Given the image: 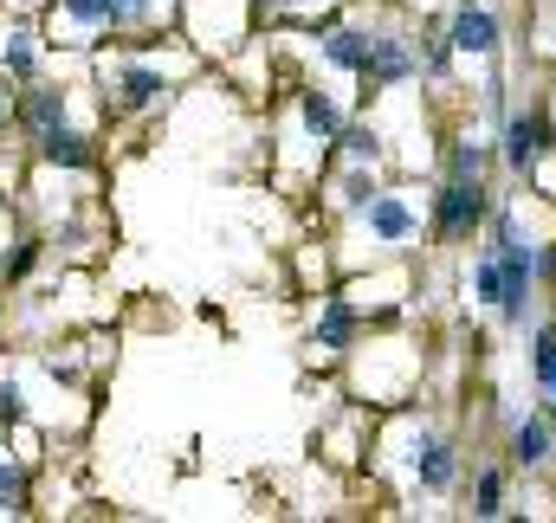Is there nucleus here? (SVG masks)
<instances>
[{"instance_id": "19", "label": "nucleus", "mask_w": 556, "mask_h": 523, "mask_svg": "<svg viewBox=\"0 0 556 523\" xmlns=\"http://www.w3.org/2000/svg\"><path fill=\"white\" fill-rule=\"evenodd\" d=\"M0 511H26V472L13 459H0Z\"/></svg>"}, {"instance_id": "13", "label": "nucleus", "mask_w": 556, "mask_h": 523, "mask_svg": "<svg viewBox=\"0 0 556 523\" xmlns=\"http://www.w3.org/2000/svg\"><path fill=\"white\" fill-rule=\"evenodd\" d=\"M20 124L39 136L52 130V124H65V91L59 85H39V91H26V104H20Z\"/></svg>"}, {"instance_id": "20", "label": "nucleus", "mask_w": 556, "mask_h": 523, "mask_svg": "<svg viewBox=\"0 0 556 523\" xmlns=\"http://www.w3.org/2000/svg\"><path fill=\"white\" fill-rule=\"evenodd\" d=\"M498 511H505V479L485 472V479H479V498H472V518H498Z\"/></svg>"}, {"instance_id": "24", "label": "nucleus", "mask_w": 556, "mask_h": 523, "mask_svg": "<svg viewBox=\"0 0 556 523\" xmlns=\"http://www.w3.org/2000/svg\"><path fill=\"white\" fill-rule=\"evenodd\" d=\"M26 413V394H20V382H0V426H13Z\"/></svg>"}, {"instance_id": "27", "label": "nucleus", "mask_w": 556, "mask_h": 523, "mask_svg": "<svg viewBox=\"0 0 556 523\" xmlns=\"http://www.w3.org/2000/svg\"><path fill=\"white\" fill-rule=\"evenodd\" d=\"M538 271H544V278H556V246H551V253H538Z\"/></svg>"}, {"instance_id": "5", "label": "nucleus", "mask_w": 556, "mask_h": 523, "mask_svg": "<svg viewBox=\"0 0 556 523\" xmlns=\"http://www.w3.org/2000/svg\"><path fill=\"white\" fill-rule=\"evenodd\" d=\"M111 91H117V111H155V104L168 98V85H162L155 65H124V72H111Z\"/></svg>"}, {"instance_id": "9", "label": "nucleus", "mask_w": 556, "mask_h": 523, "mask_svg": "<svg viewBox=\"0 0 556 523\" xmlns=\"http://www.w3.org/2000/svg\"><path fill=\"white\" fill-rule=\"evenodd\" d=\"M59 13H65L72 26H91V33H104V26H137L130 0H59Z\"/></svg>"}, {"instance_id": "2", "label": "nucleus", "mask_w": 556, "mask_h": 523, "mask_svg": "<svg viewBox=\"0 0 556 523\" xmlns=\"http://www.w3.org/2000/svg\"><path fill=\"white\" fill-rule=\"evenodd\" d=\"M408 459H415L420 492H453V479H459V459H453V446H446L440 433H420Z\"/></svg>"}, {"instance_id": "4", "label": "nucleus", "mask_w": 556, "mask_h": 523, "mask_svg": "<svg viewBox=\"0 0 556 523\" xmlns=\"http://www.w3.org/2000/svg\"><path fill=\"white\" fill-rule=\"evenodd\" d=\"M363 220H369V240H382V246L415 240V207H408L402 194H376V201L363 207Z\"/></svg>"}, {"instance_id": "16", "label": "nucleus", "mask_w": 556, "mask_h": 523, "mask_svg": "<svg viewBox=\"0 0 556 523\" xmlns=\"http://www.w3.org/2000/svg\"><path fill=\"white\" fill-rule=\"evenodd\" d=\"M376 194H382V188H376V175H369V168H350V175L337 181V201H343L350 214H363V207H369Z\"/></svg>"}, {"instance_id": "18", "label": "nucleus", "mask_w": 556, "mask_h": 523, "mask_svg": "<svg viewBox=\"0 0 556 523\" xmlns=\"http://www.w3.org/2000/svg\"><path fill=\"white\" fill-rule=\"evenodd\" d=\"M33 265H39V240H13V253H0V278H7V284H20Z\"/></svg>"}, {"instance_id": "1", "label": "nucleus", "mask_w": 556, "mask_h": 523, "mask_svg": "<svg viewBox=\"0 0 556 523\" xmlns=\"http://www.w3.org/2000/svg\"><path fill=\"white\" fill-rule=\"evenodd\" d=\"M485 214H492V194H485V181H466V175H453L440 188V201H433V227L446 240H472Z\"/></svg>"}, {"instance_id": "28", "label": "nucleus", "mask_w": 556, "mask_h": 523, "mask_svg": "<svg viewBox=\"0 0 556 523\" xmlns=\"http://www.w3.org/2000/svg\"><path fill=\"white\" fill-rule=\"evenodd\" d=\"M130 13H137V20H149V13H155V0H130Z\"/></svg>"}, {"instance_id": "10", "label": "nucleus", "mask_w": 556, "mask_h": 523, "mask_svg": "<svg viewBox=\"0 0 556 523\" xmlns=\"http://www.w3.org/2000/svg\"><path fill=\"white\" fill-rule=\"evenodd\" d=\"M0 72H7L13 85H26V78L39 72V46H33V26H26V20H13V26H7V46H0Z\"/></svg>"}, {"instance_id": "6", "label": "nucleus", "mask_w": 556, "mask_h": 523, "mask_svg": "<svg viewBox=\"0 0 556 523\" xmlns=\"http://www.w3.org/2000/svg\"><path fill=\"white\" fill-rule=\"evenodd\" d=\"M446 39H453L459 52H479V59H485V52H498V13H485V7H459Z\"/></svg>"}, {"instance_id": "11", "label": "nucleus", "mask_w": 556, "mask_h": 523, "mask_svg": "<svg viewBox=\"0 0 556 523\" xmlns=\"http://www.w3.org/2000/svg\"><path fill=\"white\" fill-rule=\"evenodd\" d=\"M415 72L408 59V39L402 33H376V59H369V85H402Z\"/></svg>"}, {"instance_id": "23", "label": "nucleus", "mask_w": 556, "mask_h": 523, "mask_svg": "<svg viewBox=\"0 0 556 523\" xmlns=\"http://www.w3.org/2000/svg\"><path fill=\"white\" fill-rule=\"evenodd\" d=\"M343 149H350L356 162H376V155H382V136L376 130H343Z\"/></svg>"}, {"instance_id": "15", "label": "nucleus", "mask_w": 556, "mask_h": 523, "mask_svg": "<svg viewBox=\"0 0 556 523\" xmlns=\"http://www.w3.org/2000/svg\"><path fill=\"white\" fill-rule=\"evenodd\" d=\"M511 459H518V465H544V459H551V426H544V420H518Z\"/></svg>"}, {"instance_id": "14", "label": "nucleus", "mask_w": 556, "mask_h": 523, "mask_svg": "<svg viewBox=\"0 0 556 523\" xmlns=\"http://www.w3.org/2000/svg\"><path fill=\"white\" fill-rule=\"evenodd\" d=\"M298 111H304V130L317 136V142L343 136V111H337V104H330L324 91H304V104H298Z\"/></svg>"}, {"instance_id": "17", "label": "nucleus", "mask_w": 556, "mask_h": 523, "mask_svg": "<svg viewBox=\"0 0 556 523\" xmlns=\"http://www.w3.org/2000/svg\"><path fill=\"white\" fill-rule=\"evenodd\" d=\"M472 291H479V304H498L505 297V265H498V253H485V259L472 265Z\"/></svg>"}, {"instance_id": "25", "label": "nucleus", "mask_w": 556, "mask_h": 523, "mask_svg": "<svg viewBox=\"0 0 556 523\" xmlns=\"http://www.w3.org/2000/svg\"><path fill=\"white\" fill-rule=\"evenodd\" d=\"M427 72H433V78L446 72V46H440V39H427Z\"/></svg>"}, {"instance_id": "21", "label": "nucleus", "mask_w": 556, "mask_h": 523, "mask_svg": "<svg viewBox=\"0 0 556 523\" xmlns=\"http://www.w3.org/2000/svg\"><path fill=\"white\" fill-rule=\"evenodd\" d=\"M538 382L556 394V330H538Z\"/></svg>"}, {"instance_id": "26", "label": "nucleus", "mask_w": 556, "mask_h": 523, "mask_svg": "<svg viewBox=\"0 0 556 523\" xmlns=\"http://www.w3.org/2000/svg\"><path fill=\"white\" fill-rule=\"evenodd\" d=\"M13 117H20V111H13V98H7V85H0V130H7Z\"/></svg>"}, {"instance_id": "7", "label": "nucleus", "mask_w": 556, "mask_h": 523, "mask_svg": "<svg viewBox=\"0 0 556 523\" xmlns=\"http://www.w3.org/2000/svg\"><path fill=\"white\" fill-rule=\"evenodd\" d=\"M324 59H330V65H343V72H356V78H369L376 33H363V26H337V33L324 39Z\"/></svg>"}, {"instance_id": "8", "label": "nucleus", "mask_w": 556, "mask_h": 523, "mask_svg": "<svg viewBox=\"0 0 556 523\" xmlns=\"http://www.w3.org/2000/svg\"><path fill=\"white\" fill-rule=\"evenodd\" d=\"M39 155H46L52 168H91V162H98V149H91V136H85V130H65V124H52V130H39Z\"/></svg>"}, {"instance_id": "3", "label": "nucleus", "mask_w": 556, "mask_h": 523, "mask_svg": "<svg viewBox=\"0 0 556 523\" xmlns=\"http://www.w3.org/2000/svg\"><path fill=\"white\" fill-rule=\"evenodd\" d=\"M544 149H551V124H544L538 111H531V117H511V124H505V168L531 175Z\"/></svg>"}, {"instance_id": "22", "label": "nucleus", "mask_w": 556, "mask_h": 523, "mask_svg": "<svg viewBox=\"0 0 556 523\" xmlns=\"http://www.w3.org/2000/svg\"><path fill=\"white\" fill-rule=\"evenodd\" d=\"M453 175L479 181V175H485V149H479V142H459V149H453Z\"/></svg>"}, {"instance_id": "12", "label": "nucleus", "mask_w": 556, "mask_h": 523, "mask_svg": "<svg viewBox=\"0 0 556 523\" xmlns=\"http://www.w3.org/2000/svg\"><path fill=\"white\" fill-rule=\"evenodd\" d=\"M350 336H356V310H350L343 297H330V304H324V317H317V349H324V356H337V349H350Z\"/></svg>"}]
</instances>
